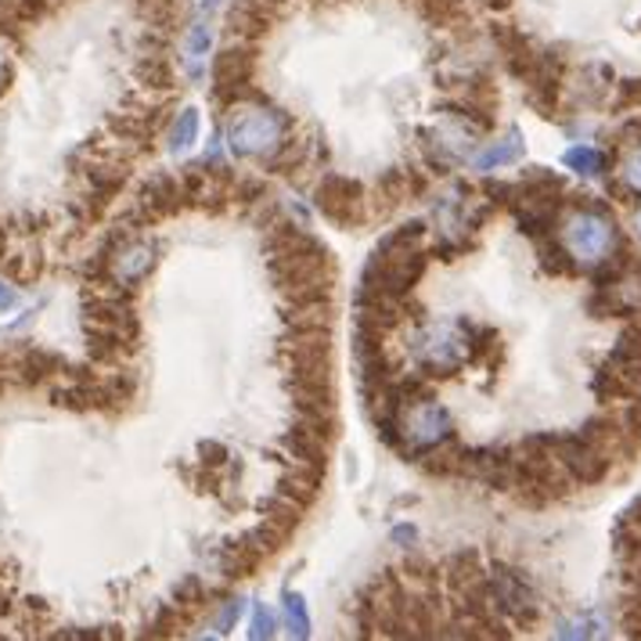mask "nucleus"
Returning <instances> with one entry per match:
<instances>
[{
	"instance_id": "3",
	"label": "nucleus",
	"mask_w": 641,
	"mask_h": 641,
	"mask_svg": "<svg viewBox=\"0 0 641 641\" xmlns=\"http://www.w3.org/2000/svg\"><path fill=\"white\" fill-rule=\"evenodd\" d=\"M418 357L429 364L436 372H455L458 364L469 357V339H465L461 328H450V325H440V328H429L426 335H418Z\"/></svg>"
},
{
	"instance_id": "9",
	"label": "nucleus",
	"mask_w": 641,
	"mask_h": 641,
	"mask_svg": "<svg viewBox=\"0 0 641 641\" xmlns=\"http://www.w3.org/2000/svg\"><path fill=\"white\" fill-rule=\"evenodd\" d=\"M522 155V141H519V134L512 130L501 144H494V149H487L484 155H476V170H484V173H490V170H498V166H505V163H516V159Z\"/></svg>"
},
{
	"instance_id": "4",
	"label": "nucleus",
	"mask_w": 641,
	"mask_h": 641,
	"mask_svg": "<svg viewBox=\"0 0 641 641\" xmlns=\"http://www.w3.org/2000/svg\"><path fill=\"white\" fill-rule=\"evenodd\" d=\"M487 580H490V599L498 602V609H505L508 617H516L519 623H530L537 617V594L516 570L498 566V570H490Z\"/></svg>"
},
{
	"instance_id": "11",
	"label": "nucleus",
	"mask_w": 641,
	"mask_h": 641,
	"mask_svg": "<svg viewBox=\"0 0 641 641\" xmlns=\"http://www.w3.org/2000/svg\"><path fill=\"white\" fill-rule=\"evenodd\" d=\"M210 37H213L210 19H199L195 29H192V37H187V54H184L192 77H199V72H202V58H206V51H210Z\"/></svg>"
},
{
	"instance_id": "17",
	"label": "nucleus",
	"mask_w": 641,
	"mask_h": 641,
	"mask_svg": "<svg viewBox=\"0 0 641 641\" xmlns=\"http://www.w3.org/2000/svg\"><path fill=\"white\" fill-rule=\"evenodd\" d=\"M14 299H19V296H14V288L0 282V314L11 311V307H14Z\"/></svg>"
},
{
	"instance_id": "7",
	"label": "nucleus",
	"mask_w": 641,
	"mask_h": 641,
	"mask_svg": "<svg viewBox=\"0 0 641 641\" xmlns=\"http://www.w3.org/2000/svg\"><path fill=\"white\" fill-rule=\"evenodd\" d=\"M152 264H155V245L141 238H126L120 250L112 253L109 271L120 285H138L144 274L152 271Z\"/></svg>"
},
{
	"instance_id": "1",
	"label": "nucleus",
	"mask_w": 641,
	"mask_h": 641,
	"mask_svg": "<svg viewBox=\"0 0 641 641\" xmlns=\"http://www.w3.org/2000/svg\"><path fill=\"white\" fill-rule=\"evenodd\" d=\"M288 120L274 109H238L227 123V144L235 155H274L285 141Z\"/></svg>"
},
{
	"instance_id": "5",
	"label": "nucleus",
	"mask_w": 641,
	"mask_h": 641,
	"mask_svg": "<svg viewBox=\"0 0 641 641\" xmlns=\"http://www.w3.org/2000/svg\"><path fill=\"white\" fill-rule=\"evenodd\" d=\"M360 187L346 177H325L317 187V206L325 210L328 221L335 224H357L360 221Z\"/></svg>"
},
{
	"instance_id": "8",
	"label": "nucleus",
	"mask_w": 641,
	"mask_h": 641,
	"mask_svg": "<svg viewBox=\"0 0 641 641\" xmlns=\"http://www.w3.org/2000/svg\"><path fill=\"white\" fill-rule=\"evenodd\" d=\"M250 69H253V62L242 51H224L221 58H216V72H213L216 98L231 101V91H235V98H238L242 87L250 83Z\"/></svg>"
},
{
	"instance_id": "12",
	"label": "nucleus",
	"mask_w": 641,
	"mask_h": 641,
	"mask_svg": "<svg viewBox=\"0 0 641 641\" xmlns=\"http://www.w3.org/2000/svg\"><path fill=\"white\" fill-rule=\"evenodd\" d=\"M562 163L570 170H577V173H584V177H594V173L602 170L606 159H602V152H594V149H570Z\"/></svg>"
},
{
	"instance_id": "14",
	"label": "nucleus",
	"mask_w": 641,
	"mask_h": 641,
	"mask_svg": "<svg viewBox=\"0 0 641 641\" xmlns=\"http://www.w3.org/2000/svg\"><path fill=\"white\" fill-rule=\"evenodd\" d=\"M623 184L631 187V192H641V149H634L631 155H628V163H623Z\"/></svg>"
},
{
	"instance_id": "13",
	"label": "nucleus",
	"mask_w": 641,
	"mask_h": 641,
	"mask_svg": "<svg viewBox=\"0 0 641 641\" xmlns=\"http://www.w3.org/2000/svg\"><path fill=\"white\" fill-rule=\"evenodd\" d=\"M285 613H288V628H293L296 638L311 634V617H307V606H303L299 594H285Z\"/></svg>"
},
{
	"instance_id": "19",
	"label": "nucleus",
	"mask_w": 641,
	"mask_h": 641,
	"mask_svg": "<svg viewBox=\"0 0 641 641\" xmlns=\"http://www.w3.org/2000/svg\"><path fill=\"white\" fill-rule=\"evenodd\" d=\"M638 235H641V213H638Z\"/></svg>"
},
{
	"instance_id": "2",
	"label": "nucleus",
	"mask_w": 641,
	"mask_h": 641,
	"mask_svg": "<svg viewBox=\"0 0 641 641\" xmlns=\"http://www.w3.org/2000/svg\"><path fill=\"white\" fill-rule=\"evenodd\" d=\"M613 224L606 221L602 213H573L570 224H566V250H570L577 260H602L609 250H613Z\"/></svg>"
},
{
	"instance_id": "18",
	"label": "nucleus",
	"mask_w": 641,
	"mask_h": 641,
	"mask_svg": "<svg viewBox=\"0 0 641 641\" xmlns=\"http://www.w3.org/2000/svg\"><path fill=\"white\" fill-rule=\"evenodd\" d=\"M4 80H8V77H4V69H0V87H4Z\"/></svg>"
},
{
	"instance_id": "10",
	"label": "nucleus",
	"mask_w": 641,
	"mask_h": 641,
	"mask_svg": "<svg viewBox=\"0 0 641 641\" xmlns=\"http://www.w3.org/2000/svg\"><path fill=\"white\" fill-rule=\"evenodd\" d=\"M199 138V112L195 109H184L177 115V123L170 126V152H187Z\"/></svg>"
},
{
	"instance_id": "6",
	"label": "nucleus",
	"mask_w": 641,
	"mask_h": 641,
	"mask_svg": "<svg viewBox=\"0 0 641 641\" xmlns=\"http://www.w3.org/2000/svg\"><path fill=\"white\" fill-rule=\"evenodd\" d=\"M418 447H440L444 440H450V418L440 404H411V415H407V429H404Z\"/></svg>"
},
{
	"instance_id": "15",
	"label": "nucleus",
	"mask_w": 641,
	"mask_h": 641,
	"mask_svg": "<svg viewBox=\"0 0 641 641\" xmlns=\"http://www.w3.org/2000/svg\"><path fill=\"white\" fill-rule=\"evenodd\" d=\"M238 617H242V599H231V602H224V609H221V617H216V631H231V623H238Z\"/></svg>"
},
{
	"instance_id": "16",
	"label": "nucleus",
	"mask_w": 641,
	"mask_h": 641,
	"mask_svg": "<svg viewBox=\"0 0 641 641\" xmlns=\"http://www.w3.org/2000/svg\"><path fill=\"white\" fill-rule=\"evenodd\" d=\"M274 634V617L267 613V609H260L256 620H253V638H271Z\"/></svg>"
}]
</instances>
